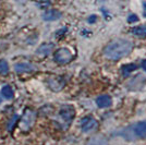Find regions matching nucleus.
Wrapping results in <instances>:
<instances>
[{
    "label": "nucleus",
    "instance_id": "1",
    "mask_svg": "<svg viewBox=\"0 0 146 145\" xmlns=\"http://www.w3.org/2000/svg\"><path fill=\"white\" fill-rule=\"evenodd\" d=\"M133 44L124 38H118L110 42L105 48L104 55L110 60H120L131 54Z\"/></svg>",
    "mask_w": 146,
    "mask_h": 145
},
{
    "label": "nucleus",
    "instance_id": "2",
    "mask_svg": "<svg viewBox=\"0 0 146 145\" xmlns=\"http://www.w3.org/2000/svg\"><path fill=\"white\" fill-rule=\"evenodd\" d=\"M36 120V114L32 109H26L20 121V129L22 131H29Z\"/></svg>",
    "mask_w": 146,
    "mask_h": 145
},
{
    "label": "nucleus",
    "instance_id": "3",
    "mask_svg": "<svg viewBox=\"0 0 146 145\" xmlns=\"http://www.w3.org/2000/svg\"><path fill=\"white\" fill-rule=\"evenodd\" d=\"M75 117V109L71 105H64L60 108L59 111V118L62 121V123L66 124V127H68L71 122L73 121Z\"/></svg>",
    "mask_w": 146,
    "mask_h": 145
},
{
    "label": "nucleus",
    "instance_id": "4",
    "mask_svg": "<svg viewBox=\"0 0 146 145\" xmlns=\"http://www.w3.org/2000/svg\"><path fill=\"white\" fill-rule=\"evenodd\" d=\"M146 84V78L143 74H136L127 83V88L129 91H141Z\"/></svg>",
    "mask_w": 146,
    "mask_h": 145
},
{
    "label": "nucleus",
    "instance_id": "5",
    "mask_svg": "<svg viewBox=\"0 0 146 145\" xmlns=\"http://www.w3.org/2000/svg\"><path fill=\"white\" fill-rule=\"evenodd\" d=\"M55 61L60 63V65H66L69 63L70 61L73 59L72 53L69 50L68 48H60L58 49L55 53Z\"/></svg>",
    "mask_w": 146,
    "mask_h": 145
},
{
    "label": "nucleus",
    "instance_id": "6",
    "mask_svg": "<svg viewBox=\"0 0 146 145\" xmlns=\"http://www.w3.org/2000/svg\"><path fill=\"white\" fill-rule=\"evenodd\" d=\"M98 128V122L97 120L92 117V116H86L81 120V129L83 132H92L95 131Z\"/></svg>",
    "mask_w": 146,
    "mask_h": 145
},
{
    "label": "nucleus",
    "instance_id": "7",
    "mask_svg": "<svg viewBox=\"0 0 146 145\" xmlns=\"http://www.w3.org/2000/svg\"><path fill=\"white\" fill-rule=\"evenodd\" d=\"M131 127H132V131H133V135L135 140H146V121L136 122L135 124L131 126Z\"/></svg>",
    "mask_w": 146,
    "mask_h": 145
},
{
    "label": "nucleus",
    "instance_id": "8",
    "mask_svg": "<svg viewBox=\"0 0 146 145\" xmlns=\"http://www.w3.org/2000/svg\"><path fill=\"white\" fill-rule=\"evenodd\" d=\"M47 84H48L49 88L54 92L61 91L64 85H66V81L61 76H51L47 80Z\"/></svg>",
    "mask_w": 146,
    "mask_h": 145
},
{
    "label": "nucleus",
    "instance_id": "9",
    "mask_svg": "<svg viewBox=\"0 0 146 145\" xmlns=\"http://www.w3.org/2000/svg\"><path fill=\"white\" fill-rule=\"evenodd\" d=\"M112 104V98L109 95H100L96 98V105L99 108H107Z\"/></svg>",
    "mask_w": 146,
    "mask_h": 145
},
{
    "label": "nucleus",
    "instance_id": "10",
    "mask_svg": "<svg viewBox=\"0 0 146 145\" xmlns=\"http://www.w3.org/2000/svg\"><path fill=\"white\" fill-rule=\"evenodd\" d=\"M14 70L18 73H26V72H32L35 70V67L31 63H27V62H20V63H17L15 67H14Z\"/></svg>",
    "mask_w": 146,
    "mask_h": 145
},
{
    "label": "nucleus",
    "instance_id": "11",
    "mask_svg": "<svg viewBox=\"0 0 146 145\" xmlns=\"http://www.w3.org/2000/svg\"><path fill=\"white\" fill-rule=\"evenodd\" d=\"M61 18V12L58 10H49L43 14V19L45 21H56Z\"/></svg>",
    "mask_w": 146,
    "mask_h": 145
},
{
    "label": "nucleus",
    "instance_id": "12",
    "mask_svg": "<svg viewBox=\"0 0 146 145\" xmlns=\"http://www.w3.org/2000/svg\"><path fill=\"white\" fill-rule=\"evenodd\" d=\"M54 48V44L51 43H46V44H43L42 46H39L38 49L36 50L37 55H40V56H47L51 53V50Z\"/></svg>",
    "mask_w": 146,
    "mask_h": 145
},
{
    "label": "nucleus",
    "instance_id": "13",
    "mask_svg": "<svg viewBox=\"0 0 146 145\" xmlns=\"http://www.w3.org/2000/svg\"><path fill=\"white\" fill-rule=\"evenodd\" d=\"M86 145H108V141L104 136H93L87 141Z\"/></svg>",
    "mask_w": 146,
    "mask_h": 145
},
{
    "label": "nucleus",
    "instance_id": "14",
    "mask_svg": "<svg viewBox=\"0 0 146 145\" xmlns=\"http://www.w3.org/2000/svg\"><path fill=\"white\" fill-rule=\"evenodd\" d=\"M136 69H137V66H136L135 63H128V65L122 66L121 72L124 76H128V75H130L133 71H135Z\"/></svg>",
    "mask_w": 146,
    "mask_h": 145
},
{
    "label": "nucleus",
    "instance_id": "15",
    "mask_svg": "<svg viewBox=\"0 0 146 145\" xmlns=\"http://www.w3.org/2000/svg\"><path fill=\"white\" fill-rule=\"evenodd\" d=\"M131 33L139 37H146V25L135 26L133 29H131Z\"/></svg>",
    "mask_w": 146,
    "mask_h": 145
},
{
    "label": "nucleus",
    "instance_id": "16",
    "mask_svg": "<svg viewBox=\"0 0 146 145\" xmlns=\"http://www.w3.org/2000/svg\"><path fill=\"white\" fill-rule=\"evenodd\" d=\"M1 95L5 97V98H7V99H11L13 97V90L11 88V86L5 85L1 88Z\"/></svg>",
    "mask_w": 146,
    "mask_h": 145
},
{
    "label": "nucleus",
    "instance_id": "17",
    "mask_svg": "<svg viewBox=\"0 0 146 145\" xmlns=\"http://www.w3.org/2000/svg\"><path fill=\"white\" fill-rule=\"evenodd\" d=\"M9 71V66H8V62L3 59L0 60V73L1 74H6Z\"/></svg>",
    "mask_w": 146,
    "mask_h": 145
},
{
    "label": "nucleus",
    "instance_id": "18",
    "mask_svg": "<svg viewBox=\"0 0 146 145\" xmlns=\"http://www.w3.org/2000/svg\"><path fill=\"white\" fill-rule=\"evenodd\" d=\"M139 21V18L136 14H130L128 18V22L129 23H134V22H137Z\"/></svg>",
    "mask_w": 146,
    "mask_h": 145
},
{
    "label": "nucleus",
    "instance_id": "19",
    "mask_svg": "<svg viewBox=\"0 0 146 145\" xmlns=\"http://www.w3.org/2000/svg\"><path fill=\"white\" fill-rule=\"evenodd\" d=\"M17 119H18V116H14L12 119H11V122L8 124V130H11L12 129V126L14 124V122L17 121Z\"/></svg>",
    "mask_w": 146,
    "mask_h": 145
},
{
    "label": "nucleus",
    "instance_id": "20",
    "mask_svg": "<svg viewBox=\"0 0 146 145\" xmlns=\"http://www.w3.org/2000/svg\"><path fill=\"white\" fill-rule=\"evenodd\" d=\"M96 19H97V17H96V15H92V17H90V18H88V22H90V23H95Z\"/></svg>",
    "mask_w": 146,
    "mask_h": 145
},
{
    "label": "nucleus",
    "instance_id": "21",
    "mask_svg": "<svg viewBox=\"0 0 146 145\" xmlns=\"http://www.w3.org/2000/svg\"><path fill=\"white\" fill-rule=\"evenodd\" d=\"M143 14H144V17L146 18V2L143 3Z\"/></svg>",
    "mask_w": 146,
    "mask_h": 145
},
{
    "label": "nucleus",
    "instance_id": "22",
    "mask_svg": "<svg viewBox=\"0 0 146 145\" xmlns=\"http://www.w3.org/2000/svg\"><path fill=\"white\" fill-rule=\"evenodd\" d=\"M141 65H142V68H143V69H144V70L146 71V59H145V60L142 61V63H141Z\"/></svg>",
    "mask_w": 146,
    "mask_h": 145
},
{
    "label": "nucleus",
    "instance_id": "23",
    "mask_svg": "<svg viewBox=\"0 0 146 145\" xmlns=\"http://www.w3.org/2000/svg\"><path fill=\"white\" fill-rule=\"evenodd\" d=\"M1 102H2V98H1V96H0V103H1Z\"/></svg>",
    "mask_w": 146,
    "mask_h": 145
}]
</instances>
